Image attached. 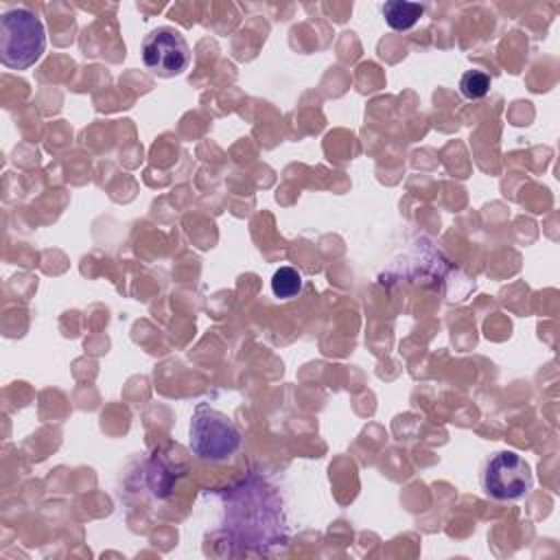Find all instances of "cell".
I'll return each instance as SVG.
<instances>
[{"label":"cell","instance_id":"4","mask_svg":"<svg viewBox=\"0 0 560 560\" xmlns=\"http://www.w3.org/2000/svg\"><path fill=\"white\" fill-rule=\"evenodd\" d=\"M142 63L160 77L182 74L190 66L188 42L171 26L153 28L142 39Z\"/></svg>","mask_w":560,"mask_h":560},{"label":"cell","instance_id":"6","mask_svg":"<svg viewBox=\"0 0 560 560\" xmlns=\"http://www.w3.org/2000/svg\"><path fill=\"white\" fill-rule=\"evenodd\" d=\"M271 291L276 298L289 300L302 291V276L293 267H280L271 276Z\"/></svg>","mask_w":560,"mask_h":560},{"label":"cell","instance_id":"3","mask_svg":"<svg viewBox=\"0 0 560 560\" xmlns=\"http://www.w3.org/2000/svg\"><path fill=\"white\" fill-rule=\"evenodd\" d=\"M483 492L494 501L523 499L534 483L529 464L514 451H499L486 459L479 475Z\"/></svg>","mask_w":560,"mask_h":560},{"label":"cell","instance_id":"1","mask_svg":"<svg viewBox=\"0 0 560 560\" xmlns=\"http://www.w3.org/2000/svg\"><path fill=\"white\" fill-rule=\"evenodd\" d=\"M46 48L42 20L24 9H7L0 18V59L11 70H26L37 63Z\"/></svg>","mask_w":560,"mask_h":560},{"label":"cell","instance_id":"5","mask_svg":"<svg viewBox=\"0 0 560 560\" xmlns=\"http://www.w3.org/2000/svg\"><path fill=\"white\" fill-rule=\"evenodd\" d=\"M424 9H427L424 4L400 2V0H389L381 7L387 26L394 31H409L422 18Z\"/></svg>","mask_w":560,"mask_h":560},{"label":"cell","instance_id":"7","mask_svg":"<svg viewBox=\"0 0 560 560\" xmlns=\"http://www.w3.org/2000/svg\"><path fill=\"white\" fill-rule=\"evenodd\" d=\"M488 90H490V77L481 70H466L459 79V92L470 101L486 96Z\"/></svg>","mask_w":560,"mask_h":560},{"label":"cell","instance_id":"2","mask_svg":"<svg viewBox=\"0 0 560 560\" xmlns=\"http://www.w3.org/2000/svg\"><path fill=\"white\" fill-rule=\"evenodd\" d=\"M241 431L225 413L199 402L190 420V451L203 462H223L241 446Z\"/></svg>","mask_w":560,"mask_h":560}]
</instances>
